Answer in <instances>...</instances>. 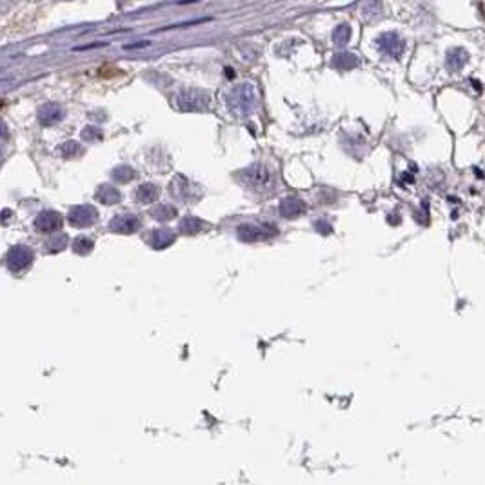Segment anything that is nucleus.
<instances>
[{"label": "nucleus", "instance_id": "nucleus-1", "mask_svg": "<svg viewBox=\"0 0 485 485\" xmlns=\"http://www.w3.org/2000/svg\"><path fill=\"white\" fill-rule=\"evenodd\" d=\"M229 110L236 115H250L257 108V91L251 84H240L229 93Z\"/></svg>", "mask_w": 485, "mask_h": 485}, {"label": "nucleus", "instance_id": "nucleus-2", "mask_svg": "<svg viewBox=\"0 0 485 485\" xmlns=\"http://www.w3.org/2000/svg\"><path fill=\"white\" fill-rule=\"evenodd\" d=\"M211 98L200 89H184L176 96V105L184 111H206L209 110Z\"/></svg>", "mask_w": 485, "mask_h": 485}, {"label": "nucleus", "instance_id": "nucleus-3", "mask_svg": "<svg viewBox=\"0 0 485 485\" xmlns=\"http://www.w3.org/2000/svg\"><path fill=\"white\" fill-rule=\"evenodd\" d=\"M278 235V229L271 224H262V226H254V224H242L238 228V236L245 242L262 240V238H271Z\"/></svg>", "mask_w": 485, "mask_h": 485}, {"label": "nucleus", "instance_id": "nucleus-4", "mask_svg": "<svg viewBox=\"0 0 485 485\" xmlns=\"http://www.w3.org/2000/svg\"><path fill=\"white\" fill-rule=\"evenodd\" d=\"M378 48H380V51L384 53L385 57L400 58L402 57L406 44H403L402 37L398 35V33L389 31V33H384V35L378 39Z\"/></svg>", "mask_w": 485, "mask_h": 485}, {"label": "nucleus", "instance_id": "nucleus-5", "mask_svg": "<svg viewBox=\"0 0 485 485\" xmlns=\"http://www.w3.org/2000/svg\"><path fill=\"white\" fill-rule=\"evenodd\" d=\"M33 262V250L26 245H15L8 253V267L11 271H22Z\"/></svg>", "mask_w": 485, "mask_h": 485}, {"label": "nucleus", "instance_id": "nucleus-6", "mask_svg": "<svg viewBox=\"0 0 485 485\" xmlns=\"http://www.w3.org/2000/svg\"><path fill=\"white\" fill-rule=\"evenodd\" d=\"M98 219V213L93 206H77L70 211V222L75 228H89Z\"/></svg>", "mask_w": 485, "mask_h": 485}, {"label": "nucleus", "instance_id": "nucleus-7", "mask_svg": "<svg viewBox=\"0 0 485 485\" xmlns=\"http://www.w3.org/2000/svg\"><path fill=\"white\" fill-rule=\"evenodd\" d=\"M62 228V216L57 211H42L35 219V229L39 233H55Z\"/></svg>", "mask_w": 485, "mask_h": 485}, {"label": "nucleus", "instance_id": "nucleus-8", "mask_svg": "<svg viewBox=\"0 0 485 485\" xmlns=\"http://www.w3.org/2000/svg\"><path fill=\"white\" fill-rule=\"evenodd\" d=\"M140 220L135 214H118L111 220L110 229L113 233H120V235H131V233L138 231Z\"/></svg>", "mask_w": 485, "mask_h": 485}, {"label": "nucleus", "instance_id": "nucleus-9", "mask_svg": "<svg viewBox=\"0 0 485 485\" xmlns=\"http://www.w3.org/2000/svg\"><path fill=\"white\" fill-rule=\"evenodd\" d=\"M269 180H271L269 169L262 164H253L250 169H245V182H250V184L266 186Z\"/></svg>", "mask_w": 485, "mask_h": 485}, {"label": "nucleus", "instance_id": "nucleus-10", "mask_svg": "<svg viewBox=\"0 0 485 485\" xmlns=\"http://www.w3.org/2000/svg\"><path fill=\"white\" fill-rule=\"evenodd\" d=\"M148 242L153 245L155 250H164L167 245H171L175 242V235L167 229H155V231L149 233Z\"/></svg>", "mask_w": 485, "mask_h": 485}, {"label": "nucleus", "instance_id": "nucleus-11", "mask_svg": "<svg viewBox=\"0 0 485 485\" xmlns=\"http://www.w3.org/2000/svg\"><path fill=\"white\" fill-rule=\"evenodd\" d=\"M306 211V204L297 197L285 198L282 204H280V213L284 214L285 219H295L298 214H302Z\"/></svg>", "mask_w": 485, "mask_h": 485}, {"label": "nucleus", "instance_id": "nucleus-12", "mask_svg": "<svg viewBox=\"0 0 485 485\" xmlns=\"http://www.w3.org/2000/svg\"><path fill=\"white\" fill-rule=\"evenodd\" d=\"M467 62H469V53L463 48L451 49L449 55H447V67H449V71H453V73L463 70V66H465Z\"/></svg>", "mask_w": 485, "mask_h": 485}, {"label": "nucleus", "instance_id": "nucleus-13", "mask_svg": "<svg viewBox=\"0 0 485 485\" xmlns=\"http://www.w3.org/2000/svg\"><path fill=\"white\" fill-rule=\"evenodd\" d=\"M62 118V108L58 104H46L39 110V120L46 126L58 122Z\"/></svg>", "mask_w": 485, "mask_h": 485}, {"label": "nucleus", "instance_id": "nucleus-14", "mask_svg": "<svg viewBox=\"0 0 485 485\" xmlns=\"http://www.w3.org/2000/svg\"><path fill=\"white\" fill-rule=\"evenodd\" d=\"M120 198H122L120 191H118L117 188H113L111 184H104L96 191V200L105 204V206H113V204L120 202Z\"/></svg>", "mask_w": 485, "mask_h": 485}, {"label": "nucleus", "instance_id": "nucleus-15", "mask_svg": "<svg viewBox=\"0 0 485 485\" xmlns=\"http://www.w3.org/2000/svg\"><path fill=\"white\" fill-rule=\"evenodd\" d=\"M158 188L155 184H142L138 189H136V200L142 202V204H149V202L157 200L158 197Z\"/></svg>", "mask_w": 485, "mask_h": 485}, {"label": "nucleus", "instance_id": "nucleus-16", "mask_svg": "<svg viewBox=\"0 0 485 485\" xmlns=\"http://www.w3.org/2000/svg\"><path fill=\"white\" fill-rule=\"evenodd\" d=\"M202 229H204V222L200 219H195V216L184 219L182 224H180V231L184 233V235H197Z\"/></svg>", "mask_w": 485, "mask_h": 485}, {"label": "nucleus", "instance_id": "nucleus-17", "mask_svg": "<svg viewBox=\"0 0 485 485\" xmlns=\"http://www.w3.org/2000/svg\"><path fill=\"white\" fill-rule=\"evenodd\" d=\"M93 240L89 238V236H84V235H80V236H77L73 240V251L77 254H88L89 251L93 250Z\"/></svg>", "mask_w": 485, "mask_h": 485}, {"label": "nucleus", "instance_id": "nucleus-18", "mask_svg": "<svg viewBox=\"0 0 485 485\" xmlns=\"http://www.w3.org/2000/svg\"><path fill=\"white\" fill-rule=\"evenodd\" d=\"M332 64L337 67H340V70H351V67H354L358 64V58L354 57V55H351V53H342V55L335 57Z\"/></svg>", "mask_w": 485, "mask_h": 485}, {"label": "nucleus", "instance_id": "nucleus-19", "mask_svg": "<svg viewBox=\"0 0 485 485\" xmlns=\"http://www.w3.org/2000/svg\"><path fill=\"white\" fill-rule=\"evenodd\" d=\"M151 214H153V216L157 220H160V222H167V220L175 219V216H176V209H175V207L166 206V204H162V206L155 207V209L151 211Z\"/></svg>", "mask_w": 485, "mask_h": 485}, {"label": "nucleus", "instance_id": "nucleus-20", "mask_svg": "<svg viewBox=\"0 0 485 485\" xmlns=\"http://www.w3.org/2000/svg\"><path fill=\"white\" fill-rule=\"evenodd\" d=\"M349 39H351V27L347 26V24L338 26L337 30H335V33H332V40H335V44L337 46H346L347 42H349Z\"/></svg>", "mask_w": 485, "mask_h": 485}, {"label": "nucleus", "instance_id": "nucleus-21", "mask_svg": "<svg viewBox=\"0 0 485 485\" xmlns=\"http://www.w3.org/2000/svg\"><path fill=\"white\" fill-rule=\"evenodd\" d=\"M66 245H67V236L66 235L53 236V238H49L48 240V244H46V250H48L49 253H58V251L64 250Z\"/></svg>", "mask_w": 485, "mask_h": 485}, {"label": "nucleus", "instance_id": "nucleus-22", "mask_svg": "<svg viewBox=\"0 0 485 485\" xmlns=\"http://www.w3.org/2000/svg\"><path fill=\"white\" fill-rule=\"evenodd\" d=\"M113 176H115V180H118V182L126 184V182H129V180L135 176V171H133L129 166H120L113 171Z\"/></svg>", "mask_w": 485, "mask_h": 485}, {"label": "nucleus", "instance_id": "nucleus-23", "mask_svg": "<svg viewBox=\"0 0 485 485\" xmlns=\"http://www.w3.org/2000/svg\"><path fill=\"white\" fill-rule=\"evenodd\" d=\"M60 151L64 157H73V155H79L82 149H80V146L77 142H67V144L62 146Z\"/></svg>", "mask_w": 485, "mask_h": 485}, {"label": "nucleus", "instance_id": "nucleus-24", "mask_svg": "<svg viewBox=\"0 0 485 485\" xmlns=\"http://www.w3.org/2000/svg\"><path fill=\"white\" fill-rule=\"evenodd\" d=\"M102 136V133L98 131V129H95V127H88V129H84V138L86 140H98Z\"/></svg>", "mask_w": 485, "mask_h": 485}]
</instances>
